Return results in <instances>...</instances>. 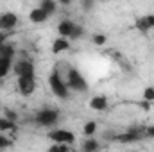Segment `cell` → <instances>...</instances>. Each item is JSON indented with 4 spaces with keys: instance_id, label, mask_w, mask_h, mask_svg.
Returning a JSON list of instances; mask_svg holds the SVG:
<instances>
[{
    "instance_id": "1",
    "label": "cell",
    "mask_w": 154,
    "mask_h": 152,
    "mask_svg": "<svg viewBox=\"0 0 154 152\" xmlns=\"http://www.w3.org/2000/svg\"><path fill=\"white\" fill-rule=\"evenodd\" d=\"M48 84H50V88H52V91H54L56 97H59V99H66V95H68V88H66V84L63 82V79H61V75H59V72H54V74L50 75Z\"/></svg>"
},
{
    "instance_id": "2",
    "label": "cell",
    "mask_w": 154,
    "mask_h": 152,
    "mask_svg": "<svg viewBox=\"0 0 154 152\" xmlns=\"http://www.w3.org/2000/svg\"><path fill=\"white\" fill-rule=\"evenodd\" d=\"M48 138L54 141V143H59V145H68V143H74V134L66 129H56L52 132H48Z\"/></svg>"
},
{
    "instance_id": "3",
    "label": "cell",
    "mask_w": 154,
    "mask_h": 152,
    "mask_svg": "<svg viewBox=\"0 0 154 152\" xmlns=\"http://www.w3.org/2000/svg\"><path fill=\"white\" fill-rule=\"evenodd\" d=\"M68 86H70L72 90H75V91H86V90H88L86 81L82 79L81 72H77L75 68H72V70L68 72Z\"/></svg>"
},
{
    "instance_id": "4",
    "label": "cell",
    "mask_w": 154,
    "mask_h": 152,
    "mask_svg": "<svg viewBox=\"0 0 154 152\" xmlns=\"http://www.w3.org/2000/svg\"><path fill=\"white\" fill-rule=\"evenodd\" d=\"M36 122H38L39 125H43V127H50V125H54L57 122V111H54V109H43V111H39L36 114Z\"/></svg>"
},
{
    "instance_id": "5",
    "label": "cell",
    "mask_w": 154,
    "mask_h": 152,
    "mask_svg": "<svg viewBox=\"0 0 154 152\" xmlns=\"http://www.w3.org/2000/svg\"><path fill=\"white\" fill-rule=\"evenodd\" d=\"M14 72L18 77H34V65L27 59H22L14 65Z\"/></svg>"
},
{
    "instance_id": "6",
    "label": "cell",
    "mask_w": 154,
    "mask_h": 152,
    "mask_svg": "<svg viewBox=\"0 0 154 152\" xmlns=\"http://www.w3.org/2000/svg\"><path fill=\"white\" fill-rule=\"evenodd\" d=\"M36 88V79L34 77H18V90L22 95H31L34 93Z\"/></svg>"
},
{
    "instance_id": "7",
    "label": "cell",
    "mask_w": 154,
    "mask_h": 152,
    "mask_svg": "<svg viewBox=\"0 0 154 152\" xmlns=\"http://www.w3.org/2000/svg\"><path fill=\"white\" fill-rule=\"evenodd\" d=\"M16 22H18V18H16L14 13H2L0 14V29H2V32H5L7 29H13L16 25Z\"/></svg>"
},
{
    "instance_id": "8",
    "label": "cell",
    "mask_w": 154,
    "mask_h": 152,
    "mask_svg": "<svg viewBox=\"0 0 154 152\" xmlns=\"http://www.w3.org/2000/svg\"><path fill=\"white\" fill-rule=\"evenodd\" d=\"M136 29L142 32H147L149 29H154V14H145L136 22Z\"/></svg>"
},
{
    "instance_id": "9",
    "label": "cell",
    "mask_w": 154,
    "mask_h": 152,
    "mask_svg": "<svg viewBox=\"0 0 154 152\" xmlns=\"http://www.w3.org/2000/svg\"><path fill=\"white\" fill-rule=\"evenodd\" d=\"M138 138H140V132H138V131H133V129H129L127 132L115 136V141H120V143H133V141H136Z\"/></svg>"
},
{
    "instance_id": "10",
    "label": "cell",
    "mask_w": 154,
    "mask_h": 152,
    "mask_svg": "<svg viewBox=\"0 0 154 152\" xmlns=\"http://www.w3.org/2000/svg\"><path fill=\"white\" fill-rule=\"evenodd\" d=\"M90 108L95 109V111H102V109H106V108H108V100H106V97H93V99L90 100Z\"/></svg>"
},
{
    "instance_id": "11",
    "label": "cell",
    "mask_w": 154,
    "mask_h": 152,
    "mask_svg": "<svg viewBox=\"0 0 154 152\" xmlns=\"http://www.w3.org/2000/svg\"><path fill=\"white\" fill-rule=\"evenodd\" d=\"M74 23L72 22H68V20H65V22H61L59 23V27H57V31H59V34H61V38H66V36H72V31H74Z\"/></svg>"
},
{
    "instance_id": "12",
    "label": "cell",
    "mask_w": 154,
    "mask_h": 152,
    "mask_svg": "<svg viewBox=\"0 0 154 152\" xmlns=\"http://www.w3.org/2000/svg\"><path fill=\"white\" fill-rule=\"evenodd\" d=\"M29 18H31V22H34V23H41V22H45L47 18H48V14L43 11V9H32L31 11V14H29Z\"/></svg>"
},
{
    "instance_id": "13",
    "label": "cell",
    "mask_w": 154,
    "mask_h": 152,
    "mask_svg": "<svg viewBox=\"0 0 154 152\" xmlns=\"http://www.w3.org/2000/svg\"><path fill=\"white\" fill-rule=\"evenodd\" d=\"M68 48H70V43L65 38H57L54 41V45H52V52H54V54H59V52L68 50Z\"/></svg>"
},
{
    "instance_id": "14",
    "label": "cell",
    "mask_w": 154,
    "mask_h": 152,
    "mask_svg": "<svg viewBox=\"0 0 154 152\" xmlns=\"http://www.w3.org/2000/svg\"><path fill=\"white\" fill-rule=\"evenodd\" d=\"M13 54H14V50H13V47L11 45H2L0 47V61L2 59H13Z\"/></svg>"
},
{
    "instance_id": "15",
    "label": "cell",
    "mask_w": 154,
    "mask_h": 152,
    "mask_svg": "<svg viewBox=\"0 0 154 152\" xmlns=\"http://www.w3.org/2000/svg\"><path fill=\"white\" fill-rule=\"evenodd\" d=\"M39 9H43L47 14H52V13L56 11V2H54V0H43L41 5H39Z\"/></svg>"
},
{
    "instance_id": "16",
    "label": "cell",
    "mask_w": 154,
    "mask_h": 152,
    "mask_svg": "<svg viewBox=\"0 0 154 152\" xmlns=\"http://www.w3.org/2000/svg\"><path fill=\"white\" fill-rule=\"evenodd\" d=\"M14 129H16L14 122L7 120L5 116H4V118H0V131H14Z\"/></svg>"
},
{
    "instance_id": "17",
    "label": "cell",
    "mask_w": 154,
    "mask_h": 152,
    "mask_svg": "<svg viewBox=\"0 0 154 152\" xmlns=\"http://www.w3.org/2000/svg\"><path fill=\"white\" fill-rule=\"evenodd\" d=\"M84 150L86 152H95L97 149H99V143L95 141V140H88V141H84Z\"/></svg>"
},
{
    "instance_id": "18",
    "label": "cell",
    "mask_w": 154,
    "mask_h": 152,
    "mask_svg": "<svg viewBox=\"0 0 154 152\" xmlns=\"http://www.w3.org/2000/svg\"><path fill=\"white\" fill-rule=\"evenodd\" d=\"M9 68H11V59H2L0 61V75L4 77L9 72Z\"/></svg>"
},
{
    "instance_id": "19",
    "label": "cell",
    "mask_w": 154,
    "mask_h": 152,
    "mask_svg": "<svg viewBox=\"0 0 154 152\" xmlns=\"http://www.w3.org/2000/svg\"><path fill=\"white\" fill-rule=\"evenodd\" d=\"M95 129H97V123H95V122H88V123L84 125V134H88V136H90V134H93V132H95Z\"/></svg>"
},
{
    "instance_id": "20",
    "label": "cell",
    "mask_w": 154,
    "mask_h": 152,
    "mask_svg": "<svg viewBox=\"0 0 154 152\" xmlns=\"http://www.w3.org/2000/svg\"><path fill=\"white\" fill-rule=\"evenodd\" d=\"M48 152H68V149H66V145H59V143H56V145H52V147L48 149Z\"/></svg>"
},
{
    "instance_id": "21",
    "label": "cell",
    "mask_w": 154,
    "mask_h": 152,
    "mask_svg": "<svg viewBox=\"0 0 154 152\" xmlns=\"http://www.w3.org/2000/svg\"><path fill=\"white\" fill-rule=\"evenodd\" d=\"M143 99L145 100H154V88H147L143 91Z\"/></svg>"
},
{
    "instance_id": "22",
    "label": "cell",
    "mask_w": 154,
    "mask_h": 152,
    "mask_svg": "<svg viewBox=\"0 0 154 152\" xmlns=\"http://www.w3.org/2000/svg\"><path fill=\"white\" fill-rule=\"evenodd\" d=\"M81 36H82V27H79V25H75V27H74V31H72V36H70V38H81Z\"/></svg>"
},
{
    "instance_id": "23",
    "label": "cell",
    "mask_w": 154,
    "mask_h": 152,
    "mask_svg": "<svg viewBox=\"0 0 154 152\" xmlns=\"http://www.w3.org/2000/svg\"><path fill=\"white\" fill-rule=\"evenodd\" d=\"M93 43H95V45H104V43H106V36H102V34H97V36L93 38Z\"/></svg>"
},
{
    "instance_id": "24",
    "label": "cell",
    "mask_w": 154,
    "mask_h": 152,
    "mask_svg": "<svg viewBox=\"0 0 154 152\" xmlns=\"http://www.w3.org/2000/svg\"><path fill=\"white\" fill-rule=\"evenodd\" d=\"M11 145V141L5 138V136H0V149H5V147H9Z\"/></svg>"
},
{
    "instance_id": "25",
    "label": "cell",
    "mask_w": 154,
    "mask_h": 152,
    "mask_svg": "<svg viewBox=\"0 0 154 152\" xmlns=\"http://www.w3.org/2000/svg\"><path fill=\"white\" fill-rule=\"evenodd\" d=\"M5 39H7V32H2V31H0V47L5 45Z\"/></svg>"
},
{
    "instance_id": "26",
    "label": "cell",
    "mask_w": 154,
    "mask_h": 152,
    "mask_svg": "<svg viewBox=\"0 0 154 152\" xmlns=\"http://www.w3.org/2000/svg\"><path fill=\"white\" fill-rule=\"evenodd\" d=\"M145 134H147V136H151V138H154V125H151V127H147V129H145Z\"/></svg>"
},
{
    "instance_id": "27",
    "label": "cell",
    "mask_w": 154,
    "mask_h": 152,
    "mask_svg": "<svg viewBox=\"0 0 154 152\" xmlns=\"http://www.w3.org/2000/svg\"><path fill=\"white\" fill-rule=\"evenodd\" d=\"M0 79H2V75H0Z\"/></svg>"
},
{
    "instance_id": "28",
    "label": "cell",
    "mask_w": 154,
    "mask_h": 152,
    "mask_svg": "<svg viewBox=\"0 0 154 152\" xmlns=\"http://www.w3.org/2000/svg\"><path fill=\"white\" fill-rule=\"evenodd\" d=\"M84 152H86V150H84Z\"/></svg>"
}]
</instances>
